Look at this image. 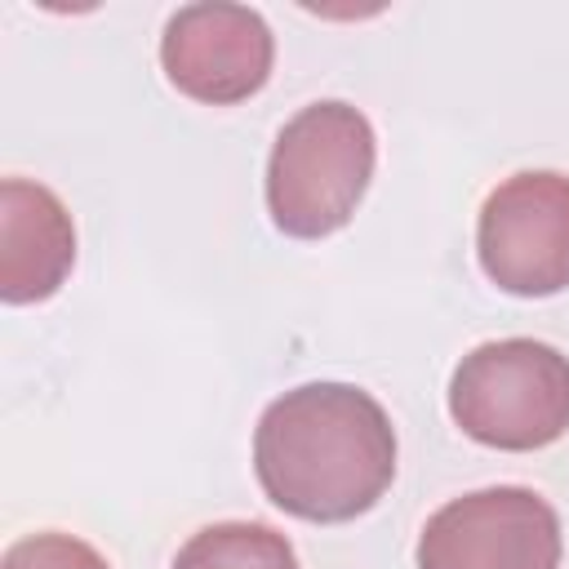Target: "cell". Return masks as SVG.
<instances>
[{"label": "cell", "mask_w": 569, "mask_h": 569, "mask_svg": "<svg viewBox=\"0 0 569 569\" xmlns=\"http://www.w3.org/2000/svg\"><path fill=\"white\" fill-rule=\"evenodd\" d=\"M276 62V36L249 4H182L160 36V67L169 84L196 102L231 107L253 98Z\"/></svg>", "instance_id": "6"}, {"label": "cell", "mask_w": 569, "mask_h": 569, "mask_svg": "<svg viewBox=\"0 0 569 569\" xmlns=\"http://www.w3.org/2000/svg\"><path fill=\"white\" fill-rule=\"evenodd\" d=\"M76 267V227L67 204L31 178L0 182V298L9 307L44 302Z\"/></svg>", "instance_id": "7"}, {"label": "cell", "mask_w": 569, "mask_h": 569, "mask_svg": "<svg viewBox=\"0 0 569 569\" xmlns=\"http://www.w3.org/2000/svg\"><path fill=\"white\" fill-rule=\"evenodd\" d=\"M485 276L516 298H551L569 289V173L525 169L502 178L476 222Z\"/></svg>", "instance_id": "4"}, {"label": "cell", "mask_w": 569, "mask_h": 569, "mask_svg": "<svg viewBox=\"0 0 569 569\" xmlns=\"http://www.w3.org/2000/svg\"><path fill=\"white\" fill-rule=\"evenodd\" d=\"M565 538L556 507L525 485H493L427 516L418 569H560Z\"/></svg>", "instance_id": "5"}, {"label": "cell", "mask_w": 569, "mask_h": 569, "mask_svg": "<svg viewBox=\"0 0 569 569\" xmlns=\"http://www.w3.org/2000/svg\"><path fill=\"white\" fill-rule=\"evenodd\" d=\"M378 138L360 107L320 98L284 120L267 160V213L293 240L342 231L369 191Z\"/></svg>", "instance_id": "2"}, {"label": "cell", "mask_w": 569, "mask_h": 569, "mask_svg": "<svg viewBox=\"0 0 569 569\" xmlns=\"http://www.w3.org/2000/svg\"><path fill=\"white\" fill-rule=\"evenodd\" d=\"M449 413L476 445L547 449L569 431V356L538 338L480 342L449 378Z\"/></svg>", "instance_id": "3"}, {"label": "cell", "mask_w": 569, "mask_h": 569, "mask_svg": "<svg viewBox=\"0 0 569 569\" xmlns=\"http://www.w3.org/2000/svg\"><path fill=\"white\" fill-rule=\"evenodd\" d=\"M0 569H111V565H107V556H102L98 547H89L84 538L44 529V533L18 538V542L0 556Z\"/></svg>", "instance_id": "9"}, {"label": "cell", "mask_w": 569, "mask_h": 569, "mask_svg": "<svg viewBox=\"0 0 569 569\" xmlns=\"http://www.w3.org/2000/svg\"><path fill=\"white\" fill-rule=\"evenodd\" d=\"M253 476L284 516L311 525L356 520L396 480V427L365 387L302 382L262 409Z\"/></svg>", "instance_id": "1"}, {"label": "cell", "mask_w": 569, "mask_h": 569, "mask_svg": "<svg viewBox=\"0 0 569 569\" xmlns=\"http://www.w3.org/2000/svg\"><path fill=\"white\" fill-rule=\"evenodd\" d=\"M173 569H298V551L262 520H218L178 547Z\"/></svg>", "instance_id": "8"}]
</instances>
